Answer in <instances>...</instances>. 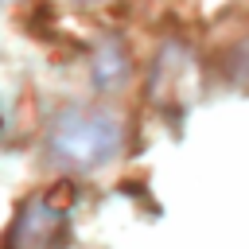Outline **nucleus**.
<instances>
[{
    "label": "nucleus",
    "mask_w": 249,
    "mask_h": 249,
    "mask_svg": "<svg viewBox=\"0 0 249 249\" xmlns=\"http://www.w3.org/2000/svg\"><path fill=\"white\" fill-rule=\"evenodd\" d=\"M121 140H124V132H121L117 117L97 113V109H66L51 121V132H47V148L74 167L109 163L121 152Z\"/></svg>",
    "instance_id": "f257e3e1"
},
{
    "label": "nucleus",
    "mask_w": 249,
    "mask_h": 249,
    "mask_svg": "<svg viewBox=\"0 0 249 249\" xmlns=\"http://www.w3.org/2000/svg\"><path fill=\"white\" fill-rule=\"evenodd\" d=\"M124 74H128L124 51H121L117 43L101 47V54H97V62H93V78H97V86H101V89H113V86H117Z\"/></svg>",
    "instance_id": "f03ea898"
}]
</instances>
